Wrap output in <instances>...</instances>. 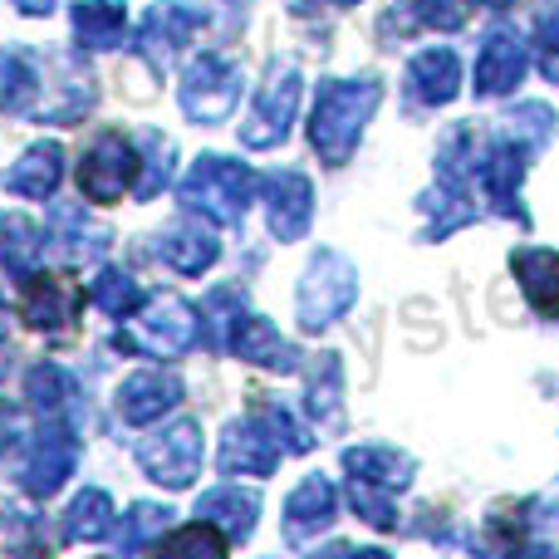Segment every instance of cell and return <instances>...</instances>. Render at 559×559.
Returning <instances> with one entry per match:
<instances>
[{"label":"cell","instance_id":"obj_1","mask_svg":"<svg viewBox=\"0 0 559 559\" xmlns=\"http://www.w3.org/2000/svg\"><path fill=\"white\" fill-rule=\"evenodd\" d=\"M373 108H378L373 79H334V84H324L314 98V114H309V143H314V153L338 167L354 153Z\"/></svg>","mask_w":559,"mask_h":559},{"label":"cell","instance_id":"obj_2","mask_svg":"<svg viewBox=\"0 0 559 559\" xmlns=\"http://www.w3.org/2000/svg\"><path fill=\"white\" fill-rule=\"evenodd\" d=\"M255 192H261V182L251 177V167L231 163V157H202L177 187L187 212H202L212 222H241Z\"/></svg>","mask_w":559,"mask_h":559},{"label":"cell","instance_id":"obj_3","mask_svg":"<svg viewBox=\"0 0 559 559\" xmlns=\"http://www.w3.org/2000/svg\"><path fill=\"white\" fill-rule=\"evenodd\" d=\"M74 466H79V437L69 432L64 423H45L35 437H29L25 456H20V466H15V481L25 496L49 501V496L74 476Z\"/></svg>","mask_w":559,"mask_h":559},{"label":"cell","instance_id":"obj_4","mask_svg":"<svg viewBox=\"0 0 559 559\" xmlns=\"http://www.w3.org/2000/svg\"><path fill=\"white\" fill-rule=\"evenodd\" d=\"M138 462H143V472L153 476L157 486L182 491V486H192L197 472H202V427L173 423L167 432L147 437V442L138 447Z\"/></svg>","mask_w":559,"mask_h":559},{"label":"cell","instance_id":"obj_5","mask_svg":"<svg viewBox=\"0 0 559 559\" xmlns=\"http://www.w3.org/2000/svg\"><path fill=\"white\" fill-rule=\"evenodd\" d=\"M128 344L143 348L153 358H177L197 344V314L187 299L177 295H157L147 309H138L133 329H128Z\"/></svg>","mask_w":559,"mask_h":559},{"label":"cell","instance_id":"obj_6","mask_svg":"<svg viewBox=\"0 0 559 559\" xmlns=\"http://www.w3.org/2000/svg\"><path fill=\"white\" fill-rule=\"evenodd\" d=\"M241 98V69L222 55H202L182 79V114L192 123H222Z\"/></svg>","mask_w":559,"mask_h":559},{"label":"cell","instance_id":"obj_7","mask_svg":"<svg viewBox=\"0 0 559 559\" xmlns=\"http://www.w3.org/2000/svg\"><path fill=\"white\" fill-rule=\"evenodd\" d=\"M133 177H138V147L123 133H98L94 147L84 153V163H79V187L98 206L118 202L133 187Z\"/></svg>","mask_w":559,"mask_h":559},{"label":"cell","instance_id":"obj_8","mask_svg":"<svg viewBox=\"0 0 559 559\" xmlns=\"http://www.w3.org/2000/svg\"><path fill=\"white\" fill-rule=\"evenodd\" d=\"M354 299V271L338 255H314V265L299 280V324L305 329H324L329 319H338Z\"/></svg>","mask_w":559,"mask_h":559},{"label":"cell","instance_id":"obj_9","mask_svg":"<svg viewBox=\"0 0 559 559\" xmlns=\"http://www.w3.org/2000/svg\"><path fill=\"white\" fill-rule=\"evenodd\" d=\"M295 108H299V74L289 64H275L271 84L255 98L251 118H246V133H241L246 147H275L289 133V123H295Z\"/></svg>","mask_w":559,"mask_h":559},{"label":"cell","instance_id":"obj_10","mask_svg":"<svg viewBox=\"0 0 559 559\" xmlns=\"http://www.w3.org/2000/svg\"><path fill=\"white\" fill-rule=\"evenodd\" d=\"M20 319H25L35 334H69L79 319V299L69 295L55 275H35V280H25Z\"/></svg>","mask_w":559,"mask_h":559},{"label":"cell","instance_id":"obj_11","mask_svg":"<svg viewBox=\"0 0 559 559\" xmlns=\"http://www.w3.org/2000/svg\"><path fill=\"white\" fill-rule=\"evenodd\" d=\"M265 192V212H271V231L280 241H295V236H305L309 226V206H314V192H309V182L299 173H271L261 182Z\"/></svg>","mask_w":559,"mask_h":559},{"label":"cell","instance_id":"obj_12","mask_svg":"<svg viewBox=\"0 0 559 559\" xmlns=\"http://www.w3.org/2000/svg\"><path fill=\"white\" fill-rule=\"evenodd\" d=\"M197 25H202V15L187 5H153L143 15V25H138V49H143L147 59H173L187 49V39L197 35Z\"/></svg>","mask_w":559,"mask_h":559},{"label":"cell","instance_id":"obj_13","mask_svg":"<svg viewBox=\"0 0 559 559\" xmlns=\"http://www.w3.org/2000/svg\"><path fill=\"white\" fill-rule=\"evenodd\" d=\"M59 177H64V153H59V143H35L10 163L5 192L25 197V202H45V197H55Z\"/></svg>","mask_w":559,"mask_h":559},{"label":"cell","instance_id":"obj_14","mask_svg":"<svg viewBox=\"0 0 559 559\" xmlns=\"http://www.w3.org/2000/svg\"><path fill=\"white\" fill-rule=\"evenodd\" d=\"M177 397H182V383H177L173 373H153V368H147V373L123 378V388H118V413L133 427H143V423H157L163 413H173Z\"/></svg>","mask_w":559,"mask_h":559},{"label":"cell","instance_id":"obj_15","mask_svg":"<svg viewBox=\"0 0 559 559\" xmlns=\"http://www.w3.org/2000/svg\"><path fill=\"white\" fill-rule=\"evenodd\" d=\"M275 437L261 423H231L222 437V472H275Z\"/></svg>","mask_w":559,"mask_h":559},{"label":"cell","instance_id":"obj_16","mask_svg":"<svg viewBox=\"0 0 559 559\" xmlns=\"http://www.w3.org/2000/svg\"><path fill=\"white\" fill-rule=\"evenodd\" d=\"M74 39L79 49H94V55L118 49L128 39V10L118 0H84L74 5Z\"/></svg>","mask_w":559,"mask_h":559},{"label":"cell","instance_id":"obj_17","mask_svg":"<svg viewBox=\"0 0 559 559\" xmlns=\"http://www.w3.org/2000/svg\"><path fill=\"white\" fill-rule=\"evenodd\" d=\"M462 84V59L452 49H423V55L407 64V88H413L423 104H447Z\"/></svg>","mask_w":559,"mask_h":559},{"label":"cell","instance_id":"obj_18","mask_svg":"<svg viewBox=\"0 0 559 559\" xmlns=\"http://www.w3.org/2000/svg\"><path fill=\"white\" fill-rule=\"evenodd\" d=\"M104 246H108L104 226L88 222L74 206H55V216H49V251H59L64 261H88V255H98Z\"/></svg>","mask_w":559,"mask_h":559},{"label":"cell","instance_id":"obj_19","mask_svg":"<svg viewBox=\"0 0 559 559\" xmlns=\"http://www.w3.org/2000/svg\"><path fill=\"white\" fill-rule=\"evenodd\" d=\"M157 251H163V261L173 265L177 275H202L206 265L216 261V236L206 231V226H192V222H182V226H173V231L157 241Z\"/></svg>","mask_w":559,"mask_h":559},{"label":"cell","instance_id":"obj_20","mask_svg":"<svg viewBox=\"0 0 559 559\" xmlns=\"http://www.w3.org/2000/svg\"><path fill=\"white\" fill-rule=\"evenodd\" d=\"M108 531H114V501H108V491H98V486L79 491L64 511V540L69 545H94V540H104Z\"/></svg>","mask_w":559,"mask_h":559},{"label":"cell","instance_id":"obj_21","mask_svg":"<svg viewBox=\"0 0 559 559\" xmlns=\"http://www.w3.org/2000/svg\"><path fill=\"white\" fill-rule=\"evenodd\" d=\"M525 74V49L515 45V35H496L481 55V69H476V88L481 94H506L515 88Z\"/></svg>","mask_w":559,"mask_h":559},{"label":"cell","instance_id":"obj_22","mask_svg":"<svg viewBox=\"0 0 559 559\" xmlns=\"http://www.w3.org/2000/svg\"><path fill=\"white\" fill-rule=\"evenodd\" d=\"M25 397H29V407H35L39 417L59 423V413H64L69 397H74V378H69L59 364H35L29 368V378H25Z\"/></svg>","mask_w":559,"mask_h":559},{"label":"cell","instance_id":"obj_23","mask_svg":"<svg viewBox=\"0 0 559 559\" xmlns=\"http://www.w3.org/2000/svg\"><path fill=\"white\" fill-rule=\"evenodd\" d=\"M0 261L15 280H35L39 275V236L25 216L0 222Z\"/></svg>","mask_w":559,"mask_h":559},{"label":"cell","instance_id":"obj_24","mask_svg":"<svg viewBox=\"0 0 559 559\" xmlns=\"http://www.w3.org/2000/svg\"><path fill=\"white\" fill-rule=\"evenodd\" d=\"M202 515L222 525L231 540H241V535H251V525H255V515H261V506H255L251 491H212V496L202 501Z\"/></svg>","mask_w":559,"mask_h":559},{"label":"cell","instance_id":"obj_25","mask_svg":"<svg viewBox=\"0 0 559 559\" xmlns=\"http://www.w3.org/2000/svg\"><path fill=\"white\" fill-rule=\"evenodd\" d=\"M334 515V486L324 476H309L295 496H289V511H285V525L289 531H314Z\"/></svg>","mask_w":559,"mask_h":559},{"label":"cell","instance_id":"obj_26","mask_svg":"<svg viewBox=\"0 0 559 559\" xmlns=\"http://www.w3.org/2000/svg\"><path fill=\"white\" fill-rule=\"evenodd\" d=\"M236 348H241V358L265 364V368H289L295 364V354L280 344V334L265 324V319H241V329H236Z\"/></svg>","mask_w":559,"mask_h":559},{"label":"cell","instance_id":"obj_27","mask_svg":"<svg viewBox=\"0 0 559 559\" xmlns=\"http://www.w3.org/2000/svg\"><path fill=\"white\" fill-rule=\"evenodd\" d=\"M173 525V511L157 501H133V511L123 515V531H118V550L123 555H138L147 540H157V535Z\"/></svg>","mask_w":559,"mask_h":559},{"label":"cell","instance_id":"obj_28","mask_svg":"<svg viewBox=\"0 0 559 559\" xmlns=\"http://www.w3.org/2000/svg\"><path fill=\"white\" fill-rule=\"evenodd\" d=\"M88 299H94L104 314H133L138 299H143V289H138V280L128 271H118V265H108V271L94 275V285H88Z\"/></svg>","mask_w":559,"mask_h":559},{"label":"cell","instance_id":"obj_29","mask_svg":"<svg viewBox=\"0 0 559 559\" xmlns=\"http://www.w3.org/2000/svg\"><path fill=\"white\" fill-rule=\"evenodd\" d=\"M29 94H35V69L20 49H0V108L29 114Z\"/></svg>","mask_w":559,"mask_h":559},{"label":"cell","instance_id":"obj_30","mask_svg":"<svg viewBox=\"0 0 559 559\" xmlns=\"http://www.w3.org/2000/svg\"><path fill=\"white\" fill-rule=\"evenodd\" d=\"M143 153H147V163H143V182H138V197H157L163 192V182H167V173H173V157H177V147L167 143L163 133H153V128H147L143 133Z\"/></svg>","mask_w":559,"mask_h":559},{"label":"cell","instance_id":"obj_31","mask_svg":"<svg viewBox=\"0 0 559 559\" xmlns=\"http://www.w3.org/2000/svg\"><path fill=\"white\" fill-rule=\"evenodd\" d=\"M157 559H226V540L216 531H206V525H192L177 540H167Z\"/></svg>","mask_w":559,"mask_h":559},{"label":"cell","instance_id":"obj_32","mask_svg":"<svg viewBox=\"0 0 559 559\" xmlns=\"http://www.w3.org/2000/svg\"><path fill=\"white\" fill-rule=\"evenodd\" d=\"M535 39H540V69L559 84V10L535 20Z\"/></svg>","mask_w":559,"mask_h":559},{"label":"cell","instance_id":"obj_33","mask_svg":"<svg viewBox=\"0 0 559 559\" xmlns=\"http://www.w3.org/2000/svg\"><path fill=\"white\" fill-rule=\"evenodd\" d=\"M417 10H423L427 25H462L466 20V0H417Z\"/></svg>","mask_w":559,"mask_h":559},{"label":"cell","instance_id":"obj_34","mask_svg":"<svg viewBox=\"0 0 559 559\" xmlns=\"http://www.w3.org/2000/svg\"><path fill=\"white\" fill-rule=\"evenodd\" d=\"M10 442H15V407L0 403V456L10 452Z\"/></svg>","mask_w":559,"mask_h":559},{"label":"cell","instance_id":"obj_35","mask_svg":"<svg viewBox=\"0 0 559 559\" xmlns=\"http://www.w3.org/2000/svg\"><path fill=\"white\" fill-rule=\"evenodd\" d=\"M15 10H20V15H29V20H39V15H49V10H55V0H15Z\"/></svg>","mask_w":559,"mask_h":559},{"label":"cell","instance_id":"obj_36","mask_svg":"<svg viewBox=\"0 0 559 559\" xmlns=\"http://www.w3.org/2000/svg\"><path fill=\"white\" fill-rule=\"evenodd\" d=\"M0 334H5V299H0Z\"/></svg>","mask_w":559,"mask_h":559},{"label":"cell","instance_id":"obj_37","mask_svg":"<svg viewBox=\"0 0 559 559\" xmlns=\"http://www.w3.org/2000/svg\"><path fill=\"white\" fill-rule=\"evenodd\" d=\"M338 5H358V0H338Z\"/></svg>","mask_w":559,"mask_h":559}]
</instances>
